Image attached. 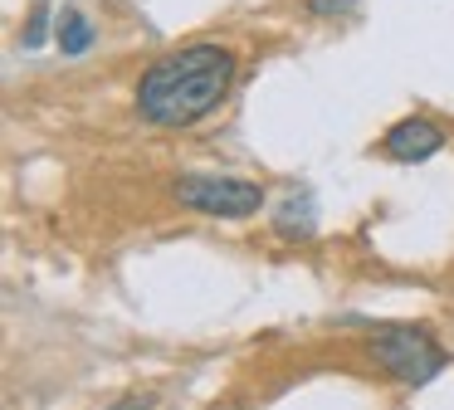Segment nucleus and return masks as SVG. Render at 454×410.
<instances>
[{
    "label": "nucleus",
    "instance_id": "f257e3e1",
    "mask_svg": "<svg viewBox=\"0 0 454 410\" xmlns=\"http://www.w3.org/2000/svg\"><path fill=\"white\" fill-rule=\"evenodd\" d=\"M230 83H235V54L225 44L171 49L137 78V113L157 127H191L225 103Z\"/></svg>",
    "mask_w": 454,
    "mask_h": 410
},
{
    "label": "nucleus",
    "instance_id": "f03ea898",
    "mask_svg": "<svg viewBox=\"0 0 454 410\" xmlns=\"http://www.w3.org/2000/svg\"><path fill=\"white\" fill-rule=\"evenodd\" d=\"M366 351H372L376 367H381L386 376H395L401 386H425V381H434L444 367V347L425 327H381V332H372Z\"/></svg>",
    "mask_w": 454,
    "mask_h": 410
},
{
    "label": "nucleus",
    "instance_id": "7ed1b4c3",
    "mask_svg": "<svg viewBox=\"0 0 454 410\" xmlns=\"http://www.w3.org/2000/svg\"><path fill=\"white\" fill-rule=\"evenodd\" d=\"M181 205L200 215H220V220H245L264 205V191L254 181H239V176H206V171H191V176H176L171 185Z\"/></svg>",
    "mask_w": 454,
    "mask_h": 410
},
{
    "label": "nucleus",
    "instance_id": "20e7f679",
    "mask_svg": "<svg viewBox=\"0 0 454 410\" xmlns=\"http://www.w3.org/2000/svg\"><path fill=\"white\" fill-rule=\"evenodd\" d=\"M440 146H444V132L430 117H401V122L381 137V152L391 156V162H425V156H434Z\"/></svg>",
    "mask_w": 454,
    "mask_h": 410
},
{
    "label": "nucleus",
    "instance_id": "39448f33",
    "mask_svg": "<svg viewBox=\"0 0 454 410\" xmlns=\"http://www.w3.org/2000/svg\"><path fill=\"white\" fill-rule=\"evenodd\" d=\"M54 39H59L64 54H89V49H93V25H89V15L69 5V10L59 15V25H54Z\"/></svg>",
    "mask_w": 454,
    "mask_h": 410
},
{
    "label": "nucleus",
    "instance_id": "423d86ee",
    "mask_svg": "<svg viewBox=\"0 0 454 410\" xmlns=\"http://www.w3.org/2000/svg\"><path fill=\"white\" fill-rule=\"evenodd\" d=\"M274 225H278L284 240H308V234H313V201H308V195H294V201L278 210Z\"/></svg>",
    "mask_w": 454,
    "mask_h": 410
},
{
    "label": "nucleus",
    "instance_id": "0eeeda50",
    "mask_svg": "<svg viewBox=\"0 0 454 410\" xmlns=\"http://www.w3.org/2000/svg\"><path fill=\"white\" fill-rule=\"evenodd\" d=\"M44 25H50V5H35L30 25H25V44H44Z\"/></svg>",
    "mask_w": 454,
    "mask_h": 410
},
{
    "label": "nucleus",
    "instance_id": "6e6552de",
    "mask_svg": "<svg viewBox=\"0 0 454 410\" xmlns=\"http://www.w3.org/2000/svg\"><path fill=\"white\" fill-rule=\"evenodd\" d=\"M356 0H308V15H347Z\"/></svg>",
    "mask_w": 454,
    "mask_h": 410
},
{
    "label": "nucleus",
    "instance_id": "1a4fd4ad",
    "mask_svg": "<svg viewBox=\"0 0 454 410\" xmlns=\"http://www.w3.org/2000/svg\"><path fill=\"white\" fill-rule=\"evenodd\" d=\"M147 406H152V400H147V396H137V400H122L118 410H147Z\"/></svg>",
    "mask_w": 454,
    "mask_h": 410
}]
</instances>
